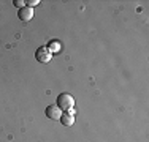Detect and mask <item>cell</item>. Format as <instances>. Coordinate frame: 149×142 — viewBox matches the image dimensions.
Here are the masks:
<instances>
[{"label": "cell", "instance_id": "obj_1", "mask_svg": "<svg viewBox=\"0 0 149 142\" xmlns=\"http://www.w3.org/2000/svg\"><path fill=\"white\" fill-rule=\"evenodd\" d=\"M56 104L60 108V111L68 112L70 109L74 106V98L70 93H60L59 97H57V103H56Z\"/></svg>", "mask_w": 149, "mask_h": 142}, {"label": "cell", "instance_id": "obj_2", "mask_svg": "<svg viewBox=\"0 0 149 142\" xmlns=\"http://www.w3.org/2000/svg\"><path fill=\"white\" fill-rule=\"evenodd\" d=\"M35 59L38 60L40 63H48V62H51V59H52V54H51V51H49L48 48H38L37 49V52H35Z\"/></svg>", "mask_w": 149, "mask_h": 142}, {"label": "cell", "instance_id": "obj_3", "mask_svg": "<svg viewBox=\"0 0 149 142\" xmlns=\"http://www.w3.org/2000/svg\"><path fill=\"white\" fill-rule=\"evenodd\" d=\"M60 115H62V111H60V108L57 104H51L46 108V117L51 120H59Z\"/></svg>", "mask_w": 149, "mask_h": 142}, {"label": "cell", "instance_id": "obj_4", "mask_svg": "<svg viewBox=\"0 0 149 142\" xmlns=\"http://www.w3.org/2000/svg\"><path fill=\"white\" fill-rule=\"evenodd\" d=\"M17 16H19V19H21V21L27 22V21H30L32 17H33V10L29 8V6H24V8H21V10H19Z\"/></svg>", "mask_w": 149, "mask_h": 142}, {"label": "cell", "instance_id": "obj_5", "mask_svg": "<svg viewBox=\"0 0 149 142\" xmlns=\"http://www.w3.org/2000/svg\"><path fill=\"white\" fill-rule=\"evenodd\" d=\"M59 120L63 126H72L74 123V115L72 112H62V115H60Z\"/></svg>", "mask_w": 149, "mask_h": 142}, {"label": "cell", "instance_id": "obj_6", "mask_svg": "<svg viewBox=\"0 0 149 142\" xmlns=\"http://www.w3.org/2000/svg\"><path fill=\"white\" fill-rule=\"evenodd\" d=\"M49 51H51V54H54V52H59L60 51V44H59V41H51L49 43Z\"/></svg>", "mask_w": 149, "mask_h": 142}, {"label": "cell", "instance_id": "obj_7", "mask_svg": "<svg viewBox=\"0 0 149 142\" xmlns=\"http://www.w3.org/2000/svg\"><path fill=\"white\" fill-rule=\"evenodd\" d=\"M27 6H29V8H33V6H37L38 3H40V0H27Z\"/></svg>", "mask_w": 149, "mask_h": 142}, {"label": "cell", "instance_id": "obj_8", "mask_svg": "<svg viewBox=\"0 0 149 142\" xmlns=\"http://www.w3.org/2000/svg\"><path fill=\"white\" fill-rule=\"evenodd\" d=\"M24 3H26V2H22V0H15V2H13V5H15V6H17V8H24V6H26V5H24Z\"/></svg>", "mask_w": 149, "mask_h": 142}]
</instances>
